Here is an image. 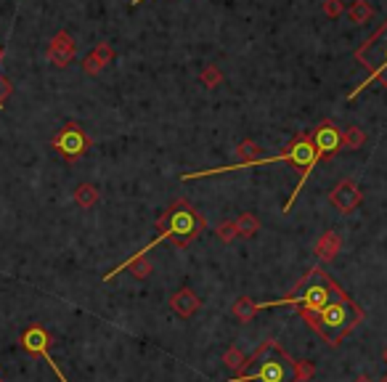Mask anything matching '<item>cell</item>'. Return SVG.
<instances>
[{"label": "cell", "mask_w": 387, "mask_h": 382, "mask_svg": "<svg viewBox=\"0 0 387 382\" xmlns=\"http://www.w3.org/2000/svg\"><path fill=\"white\" fill-rule=\"evenodd\" d=\"M0 382H3V380H0Z\"/></svg>", "instance_id": "29"}, {"label": "cell", "mask_w": 387, "mask_h": 382, "mask_svg": "<svg viewBox=\"0 0 387 382\" xmlns=\"http://www.w3.org/2000/svg\"><path fill=\"white\" fill-rule=\"evenodd\" d=\"M382 356H385V361H387V350H385V353H382Z\"/></svg>", "instance_id": "27"}, {"label": "cell", "mask_w": 387, "mask_h": 382, "mask_svg": "<svg viewBox=\"0 0 387 382\" xmlns=\"http://www.w3.org/2000/svg\"><path fill=\"white\" fill-rule=\"evenodd\" d=\"M234 226H236V237H245V239L255 237V234L260 231V221H258L255 213H242V215L234 221Z\"/></svg>", "instance_id": "16"}, {"label": "cell", "mask_w": 387, "mask_h": 382, "mask_svg": "<svg viewBox=\"0 0 387 382\" xmlns=\"http://www.w3.org/2000/svg\"><path fill=\"white\" fill-rule=\"evenodd\" d=\"M75 56H77V43H75V38L66 29L56 32L51 38V43H48V59H51V64L66 67V64L75 61Z\"/></svg>", "instance_id": "10"}, {"label": "cell", "mask_w": 387, "mask_h": 382, "mask_svg": "<svg viewBox=\"0 0 387 382\" xmlns=\"http://www.w3.org/2000/svg\"><path fill=\"white\" fill-rule=\"evenodd\" d=\"M21 345H24L27 353H32V356H38V359H42V361L48 363L53 369V374L59 377V382H69L66 374L62 372V366L53 361V356H51V335H48V329H42L40 324L27 326L21 332Z\"/></svg>", "instance_id": "7"}, {"label": "cell", "mask_w": 387, "mask_h": 382, "mask_svg": "<svg viewBox=\"0 0 387 382\" xmlns=\"http://www.w3.org/2000/svg\"><path fill=\"white\" fill-rule=\"evenodd\" d=\"M324 14L329 16V19H340V16L345 14L342 0H324Z\"/></svg>", "instance_id": "22"}, {"label": "cell", "mask_w": 387, "mask_h": 382, "mask_svg": "<svg viewBox=\"0 0 387 382\" xmlns=\"http://www.w3.org/2000/svg\"><path fill=\"white\" fill-rule=\"evenodd\" d=\"M316 374V366L303 359H292L279 340H265L249 359L245 369L228 382H305Z\"/></svg>", "instance_id": "2"}, {"label": "cell", "mask_w": 387, "mask_h": 382, "mask_svg": "<svg viewBox=\"0 0 387 382\" xmlns=\"http://www.w3.org/2000/svg\"><path fill=\"white\" fill-rule=\"evenodd\" d=\"M223 363L228 366V369H234V372L239 374V372L245 369L247 356L242 353V350H239V348H236V345H231V348H228V350L223 353Z\"/></svg>", "instance_id": "18"}, {"label": "cell", "mask_w": 387, "mask_h": 382, "mask_svg": "<svg viewBox=\"0 0 387 382\" xmlns=\"http://www.w3.org/2000/svg\"><path fill=\"white\" fill-rule=\"evenodd\" d=\"M258 311L276 305H295L303 322L332 348H337L347 335L364 322V308L347 295L321 265L308 268L305 276L279 300L255 302Z\"/></svg>", "instance_id": "1"}, {"label": "cell", "mask_w": 387, "mask_h": 382, "mask_svg": "<svg viewBox=\"0 0 387 382\" xmlns=\"http://www.w3.org/2000/svg\"><path fill=\"white\" fill-rule=\"evenodd\" d=\"M366 143V133L355 125H350L345 130H340V152H355Z\"/></svg>", "instance_id": "13"}, {"label": "cell", "mask_w": 387, "mask_h": 382, "mask_svg": "<svg viewBox=\"0 0 387 382\" xmlns=\"http://www.w3.org/2000/svg\"><path fill=\"white\" fill-rule=\"evenodd\" d=\"M3 53H5V51H3V45H0V61H3Z\"/></svg>", "instance_id": "26"}, {"label": "cell", "mask_w": 387, "mask_h": 382, "mask_svg": "<svg viewBox=\"0 0 387 382\" xmlns=\"http://www.w3.org/2000/svg\"><path fill=\"white\" fill-rule=\"evenodd\" d=\"M11 93H14V85H11V80L0 75V109H3V104L8 101V96H11Z\"/></svg>", "instance_id": "23"}, {"label": "cell", "mask_w": 387, "mask_h": 382, "mask_svg": "<svg viewBox=\"0 0 387 382\" xmlns=\"http://www.w3.org/2000/svg\"><path fill=\"white\" fill-rule=\"evenodd\" d=\"M382 382H387V374H385V377H382Z\"/></svg>", "instance_id": "28"}, {"label": "cell", "mask_w": 387, "mask_h": 382, "mask_svg": "<svg viewBox=\"0 0 387 382\" xmlns=\"http://www.w3.org/2000/svg\"><path fill=\"white\" fill-rule=\"evenodd\" d=\"M273 162H289V165H295L297 170H300V181L295 186V191L289 194V202L284 204V213L292 210V204L297 200V194L303 191V186H305L308 176H310V170L319 165V154H316V149H313V141H310V133H297L289 146L284 149V154H279V157H268V165H273Z\"/></svg>", "instance_id": "5"}, {"label": "cell", "mask_w": 387, "mask_h": 382, "mask_svg": "<svg viewBox=\"0 0 387 382\" xmlns=\"http://www.w3.org/2000/svg\"><path fill=\"white\" fill-rule=\"evenodd\" d=\"M204 228H207L204 215L191 202L181 197V200L173 202L162 215L157 218V231H160V237L151 239L146 247H141V250H138L136 255H130V258H146V255L151 252V247H157L160 241H173L178 250H186L191 241L202 237ZM130 258H127V261H130Z\"/></svg>", "instance_id": "3"}, {"label": "cell", "mask_w": 387, "mask_h": 382, "mask_svg": "<svg viewBox=\"0 0 387 382\" xmlns=\"http://www.w3.org/2000/svg\"><path fill=\"white\" fill-rule=\"evenodd\" d=\"M75 202L80 204L82 210H93L99 204V189L93 183H80L75 189Z\"/></svg>", "instance_id": "15"}, {"label": "cell", "mask_w": 387, "mask_h": 382, "mask_svg": "<svg viewBox=\"0 0 387 382\" xmlns=\"http://www.w3.org/2000/svg\"><path fill=\"white\" fill-rule=\"evenodd\" d=\"M310 141H313V149H316L319 160H324V157H334V154L340 152V130H337V125H334V122L324 120L321 125H316V128H313Z\"/></svg>", "instance_id": "9"}, {"label": "cell", "mask_w": 387, "mask_h": 382, "mask_svg": "<svg viewBox=\"0 0 387 382\" xmlns=\"http://www.w3.org/2000/svg\"><path fill=\"white\" fill-rule=\"evenodd\" d=\"M347 19L353 21V24H366L371 16H374V8L369 5L366 0H353L350 5H347Z\"/></svg>", "instance_id": "17"}, {"label": "cell", "mask_w": 387, "mask_h": 382, "mask_svg": "<svg viewBox=\"0 0 387 382\" xmlns=\"http://www.w3.org/2000/svg\"><path fill=\"white\" fill-rule=\"evenodd\" d=\"M170 308H173L181 319H191V316L202 308V300L197 298V292H194V289L184 287V289H178V292L170 298Z\"/></svg>", "instance_id": "11"}, {"label": "cell", "mask_w": 387, "mask_h": 382, "mask_svg": "<svg viewBox=\"0 0 387 382\" xmlns=\"http://www.w3.org/2000/svg\"><path fill=\"white\" fill-rule=\"evenodd\" d=\"M215 234H218V239L228 244V241L236 239V226H234V221H223L218 228H215Z\"/></svg>", "instance_id": "21"}, {"label": "cell", "mask_w": 387, "mask_h": 382, "mask_svg": "<svg viewBox=\"0 0 387 382\" xmlns=\"http://www.w3.org/2000/svg\"><path fill=\"white\" fill-rule=\"evenodd\" d=\"M199 80H202L204 88H218V85L223 82V72H221V67L207 64L202 69V75H199Z\"/></svg>", "instance_id": "19"}, {"label": "cell", "mask_w": 387, "mask_h": 382, "mask_svg": "<svg viewBox=\"0 0 387 382\" xmlns=\"http://www.w3.org/2000/svg\"><path fill=\"white\" fill-rule=\"evenodd\" d=\"M90 136L85 133V128H82L80 122H66L62 130L51 139V149L62 157V160H66L69 165L72 162H77L90 149Z\"/></svg>", "instance_id": "6"}, {"label": "cell", "mask_w": 387, "mask_h": 382, "mask_svg": "<svg viewBox=\"0 0 387 382\" xmlns=\"http://www.w3.org/2000/svg\"><path fill=\"white\" fill-rule=\"evenodd\" d=\"M143 0H130V5H141Z\"/></svg>", "instance_id": "25"}, {"label": "cell", "mask_w": 387, "mask_h": 382, "mask_svg": "<svg viewBox=\"0 0 387 382\" xmlns=\"http://www.w3.org/2000/svg\"><path fill=\"white\" fill-rule=\"evenodd\" d=\"M329 202H332V207L337 210V213H342V215H350L361 202H364V194H361V189H358V183L350 181V178H342V181L337 183L334 189H332V194H329Z\"/></svg>", "instance_id": "8"}, {"label": "cell", "mask_w": 387, "mask_h": 382, "mask_svg": "<svg viewBox=\"0 0 387 382\" xmlns=\"http://www.w3.org/2000/svg\"><path fill=\"white\" fill-rule=\"evenodd\" d=\"M355 61H358L361 67H366L369 77L361 82L358 88H353V91L347 93V99L353 101L364 88H369L371 82H379V85L387 88V21L374 35H369L366 43L355 51Z\"/></svg>", "instance_id": "4"}, {"label": "cell", "mask_w": 387, "mask_h": 382, "mask_svg": "<svg viewBox=\"0 0 387 382\" xmlns=\"http://www.w3.org/2000/svg\"><path fill=\"white\" fill-rule=\"evenodd\" d=\"M340 250H342V237H340V231H334V228L324 231V234L319 237V241H316V247H313V252L319 255L321 263H332L340 255Z\"/></svg>", "instance_id": "12"}, {"label": "cell", "mask_w": 387, "mask_h": 382, "mask_svg": "<svg viewBox=\"0 0 387 382\" xmlns=\"http://www.w3.org/2000/svg\"><path fill=\"white\" fill-rule=\"evenodd\" d=\"M231 313H234V319L239 324H247L255 319V313H258V305H255V300L252 298H247V295H242V298H236V302H234V308H231Z\"/></svg>", "instance_id": "14"}, {"label": "cell", "mask_w": 387, "mask_h": 382, "mask_svg": "<svg viewBox=\"0 0 387 382\" xmlns=\"http://www.w3.org/2000/svg\"><path fill=\"white\" fill-rule=\"evenodd\" d=\"M355 382H369V377H366V374H361V377H358Z\"/></svg>", "instance_id": "24"}, {"label": "cell", "mask_w": 387, "mask_h": 382, "mask_svg": "<svg viewBox=\"0 0 387 382\" xmlns=\"http://www.w3.org/2000/svg\"><path fill=\"white\" fill-rule=\"evenodd\" d=\"M90 53H93V56L99 59V64H101V67H106L109 61H114V56H117V53H114V48H112V45H109L106 40L99 43V45H96V48H93Z\"/></svg>", "instance_id": "20"}]
</instances>
